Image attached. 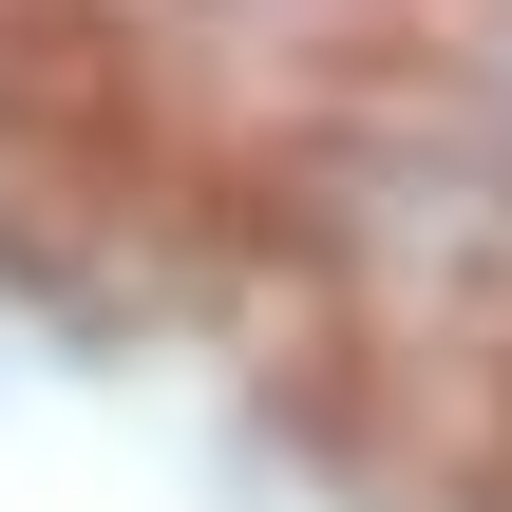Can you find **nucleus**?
I'll use <instances>...</instances> for the list:
<instances>
[{
    "mask_svg": "<svg viewBox=\"0 0 512 512\" xmlns=\"http://www.w3.org/2000/svg\"><path fill=\"white\" fill-rule=\"evenodd\" d=\"M152 38H190V57H266V95L304 114L323 76H361V57H399L418 19H456V0H133Z\"/></svg>",
    "mask_w": 512,
    "mask_h": 512,
    "instance_id": "f257e3e1",
    "label": "nucleus"
},
{
    "mask_svg": "<svg viewBox=\"0 0 512 512\" xmlns=\"http://www.w3.org/2000/svg\"><path fill=\"white\" fill-rule=\"evenodd\" d=\"M399 57H418V95H437V114H475V133L512 152V0H456V19H418Z\"/></svg>",
    "mask_w": 512,
    "mask_h": 512,
    "instance_id": "f03ea898",
    "label": "nucleus"
},
{
    "mask_svg": "<svg viewBox=\"0 0 512 512\" xmlns=\"http://www.w3.org/2000/svg\"><path fill=\"white\" fill-rule=\"evenodd\" d=\"M456 475H475V494L512 512V361H494V399H475V456H456Z\"/></svg>",
    "mask_w": 512,
    "mask_h": 512,
    "instance_id": "7ed1b4c3",
    "label": "nucleus"
}]
</instances>
